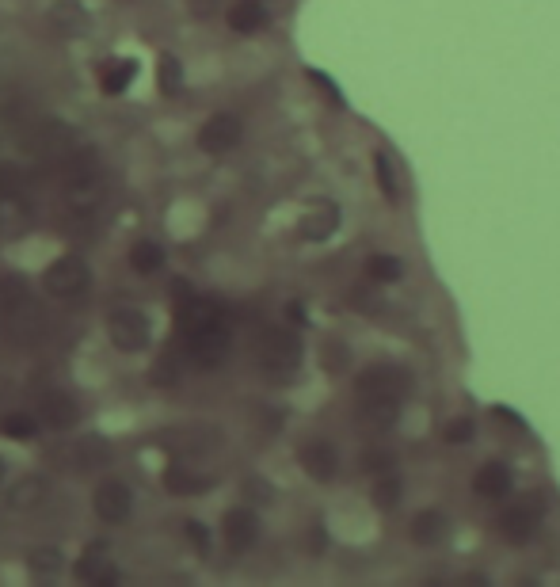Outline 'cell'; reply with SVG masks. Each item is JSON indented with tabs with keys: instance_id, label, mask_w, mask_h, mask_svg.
I'll return each mask as SVG.
<instances>
[{
	"instance_id": "32",
	"label": "cell",
	"mask_w": 560,
	"mask_h": 587,
	"mask_svg": "<svg viewBox=\"0 0 560 587\" xmlns=\"http://www.w3.org/2000/svg\"><path fill=\"white\" fill-rule=\"evenodd\" d=\"M397 500H400V481L397 477H385V481H378V488H374V504L378 507H397Z\"/></svg>"
},
{
	"instance_id": "1",
	"label": "cell",
	"mask_w": 560,
	"mask_h": 587,
	"mask_svg": "<svg viewBox=\"0 0 560 587\" xmlns=\"http://www.w3.org/2000/svg\"><path fill=\"white\" fill-rule=\"evenodd\" d=\"M408 389H412L408 370H400V366H366L359 374V382H355V393L362 401V420H370L374 427L393 424Z\"/></svg>"
},
{
	"instance_id": "28",
	"label": "cell",
	"mask_w": 560,
	"mask_h": 587,
	"mask_svg": "<svg viewBox=\"0 0 560 587\" xmlns=\"http://www.w3.org/2000/svg\"><path fill=\"white\" fill-rule=\"evenodd\" d=\"M0 222L4 225L27 222V203L20 199V191H0Z\"/></svg>"
},
{
	"instance_id": "23",
	"label": "cell",
	"mask_w": 560,
	"mask_h": 587,
	"mask_svg": "<svg viewBox=\"0 0 560 587\" xmlns=\"http://www.w3.org/2000/svg\"><path fill=\"white\" fill-rule=\"evenodd\" d=\"M412 538H416L420 546H439L442 538H446V519H442V511H420V515L412 519Z\"/></svg>"
},
{
	"instance_id": "16",
	"label": "cell",
	"mask_w": 560,
	"mask_h": 587,
	"mask_svg": "<svg viewBox=\"0 0 560 587\" xmlns=\"http://www.w3.org/2000/svg\"><path fill=\"white\" fill-rule=\"evenodd\" d=\"M210 485H214L210 477H202V473H195V469L187 466H168V473H164V488L172 496H202Z\"/></svg>"
},
{
	"instance_id": "15",
	"label": "cell",
	"mask_w": 560,
	"mask_h": 587,
	"mask_svg": "<svg viewBox=\"0 0 560 587\" xmlns=\"http://www.w3.org/2000/svg\"><path fill=\"white\" fill-rule=\"evenodd\" d=\"M336 225H340V210L332 203L324 206H313L305 218H301V237L305 241H328L332 233H336Z\"/></svg>"
},
{
	"instance_id": "35",
	"label": "cell",
	"mask_w": 560,
	"mask_h": 587,
	"mask_svg": "<svg viewBox=\"0 0 560 587\" xmlns=\"http://www.w3.org/2000/svg\"><path fill=\"white\" fill-rule=\"evenodd\" d=\"M153 382H157V385H172V382H176V359H172V355H164V359L153 366Z\"/></svg>"
},
{
	"instance_id": "34",
	"label": "cell",
	"mask_w": 560,
	"mask_h": 587,
	"mask_svg": "<svg viewBox=\"0 0 560 587\" xmlns=\"http://www.w3.org/2000/svg\"><path fill=\"white\" fill-rule=\"evenodd\" d=\"M469 435H473V420H469V416H461V420H454V424H446V431H442L446 443H465Z\"/></svg>"
},
{
	"instance_id": "25",
	"label": "cell",
	"mask_w": 560,
	"mask_h": 587,
	"mask_svg": "<svg viewBox=\"0 0 560 587\" xmlns=\"http://www.w3.org/2000/svg\"><path fill=\"white\" fill-rule=\"evenodd\" d=\"M27 568L35 576H58L61 568H65V553L58 546H35L27 553Z\"/></svg>"
},
{
	"instance_id": "2",
	"label": "cell",
	"mask_w": 560,
	"mask_h": 587,
	"mask_svg": "<svg viewBox=\"0 0 560 587\" xmlns=\"http://www.w3.org/2000/svg\"><path fill=\"white\" fill-rule=\"evenodd\" d=\"M229 347H233V332H229L225 317L214 324H202L195 332H187V355L202 370H214V366L225 363L229 359Z\"/></svg>"
},
{
	"instance_id": "4",
	"label": "cell",
	"mask_w": 560,
	"mask_h": 587,
	"mask_svg": "<svg viewBox=\"0 0 560 587\" xmlns=\"http://www.w3.org/2000/svg\"><path fill=\"white\" fill-rule=\"evenodd\" d=\"M92 283V271L88 264L80 260V256H61L54 264L46 267V275H42V286H46V294H54L61 302H73L80 298L84 290Z\"/></svg>"
},
{
	"instance_id": "21",
	"label": "cell",
	"mask_w": 560,
	"mask_h": 587,
	"mask_svg": "<svg viewBox=\"0 0 560 587\" xmlns=\"http://www.w3.org/2000/svg\"><path fill=\"white\" fill-rule=\"evenodd\" d=\"M73 142V130L69 126H61V122H50V126H42L39 138H35V153L39 157H65V149Z\"/></svg>"
},
{
	"instance_id": "10",
	"label": "cell",
	"mask_w": 560,
	"mask_h": 587,
	"mask_svg": "<svg viewBox=\"0 0 560 587\" xmlns=\"http://www.w3.org/2000/svg\"><path fill=\"white\" fill-rule=\"evenodd\" d=\"M77 576L84 584H96V587H115L122 580L119 572L107 565V546L103 542L84 549V557L77 561Z\"/></svg>"
},
{
	"instance_id": "8",
	"label": "cell",
	"mask_w": 560,
	"mask_h": 587,
	"mask_svg": "<svg viewBox=\"0 0 560 587\" xmlns=\"http://www.w3.org/2000/svg\"><path fill=\"white\" fill-rule=\"evenodd\" d=\"M221 534H225V542L233 553H244V549L256 546V538H260V519H256V511H248V507H233L229 515H225V523H221Z\"/></svg>"
},
{
	"instance_id": "14",
	"label": "cell",
	"mask_w": 560,
	"mask_h": 587,
	"mask_svg": "<svg viewBox=\"0 0 560 587\" xmlns=\"http://www.w3.org/2000/svg\"><path fill=\"white\" fill-rule=\"evenodd\" d=\"M31 309V286L23 283L20 275H4L0 279V317H20Z\"/></svg>"
},
{
	"instance_id": "27",
	"label": "cell",
	"mask_w": 560,
	"mask_h": 587,
	"mask_svg": "<svg viewBox=\"0 0 560 587\" xmlns=\"http://www.w3.org/2000/svg\"><path fill=\"white\" fill-rule=\"evenodd\" d=\"M111 462V446L103 443V439H88V443H80L77 450V466L80 469H103Z\"/></svg>"
},
{
	"instance_id": "7",
	"label": "cell",
	"mask_w": 560,
	"mask_h": 587,
	"mask_svg": "<svg viewBox=\"0 0 560 587\" xmlns=\"http://www.w3.org/2000/svg\"><path fill=\"white\" fill-rule=\"evenodd\" d=\"M240 134H244V130H240L237 115H214V119H206V126L199 130V145L210 157H221V153L237 149Z\"/></svg>"
},
{
	"instance_id": "18",
	"label": "cell",
	"mask_w": 560,
	"mask_h": 587,
	"mask_svg": "<svg viewBox=\"0 0 560 587\" xmlns=\"http://www.w3.org/2000/svg\"><path fill=\"white\" fill-rule=\"evenodd\" d=\"M46 492H50V481H46V477H23L20 485L8 492V507H12V511H35V507L46 500Z\"/></svg>"
},
{
	"instance_id": "5",
	"label": "cell",
	"mask_w": 560,
	"mask_h": 587,
	"mask_svg": "<svg viewBox=\"0 0 560 587\" xmlns=\"http://www.w3.org/2000/svg\"><path fill=\"white\" fill-rule=\"evenodd\" d=\"M107 332H111V344L119 351H145L149 347V317L141 309H115L111 321H107Z\"/></svg>"
},
{
	"instance_id": "22",
	"label": "cell",
	"mask_w": 560,
	"mask_h": 587,
	"mask_svg": "<svg viewBox=\"0 0 560 587\" xmlns=\"http://www.w3.org/2000/svg\"><path fill=\"white\" fill-rule=\"evenodd\" d=\"M134 77H138V61L126 58V61H111L107 69H103V92L107 96H122L130 84H134Z\"/></svg>"
},
{
	"instance_id": "26",
	"label": "cell",
	"mask_w": 560,
	"mask_h": 587,
	"mask_svg": "<svg viewBox=\"0 0 560 587\" xmlns=\"http://www.w3.org/2000/svg\"><path fill=\"white\" fill-rule=\"evenodd\" d=\"M0 431H4L8 439H16V443H31V439L39 435V424H35V416H27V412H8V416L0 420Z\"/></svg>"
},
{
	"instance_id": "37",
	"label": "cell",
	"mask_w": 560,
	"mask_h": 587,
	"mask_svg": "<svg viewBox=\"0 0 560 587\" xmlns=\"http://www.w3.org/2000/svg\"><path fill=\"white\" fill-rule=\"evenodd\" d=\"M4 477H8V462L0 458V485H4Z\"/></svg>"
},
{
	"instance_id": "31",
	"label": "cell",
	"mask_w": 560,
	"mask_h": 587,
	"mask_svg": "<svg viewBox=\"0 0 560 587\" xmlns=\"http://www.w3.org/2000/svg\"><path fill=\"white\" fill-rule=\"evenodd\" d=\"M160 88H164L168 96L180 88V61L172 58V54H164V58H160Z\"/></svg>"
},
{
	"instance_id": "3",
	"label": "cell",
	"mask_w": 560,
	"mask_h": 587,
	"mask_svg": "<svg viewBox=\"0 0 560 587\" xmlns=\"http://www.w3.org/2000/svg\"><path fill=\"white\" fill-rule=\"evenodd\" d=\"M301 363V344L294 332L286 328H267L260 336V366L271 374V378H290Z\"/></svg>"
},
{
	"instance_id": "29",
	"label": "cell",
	"mask_w": 560,
	"mask_h": 587,
	"mask_svg": "<svg viewBox=\"0 0 560 587\" xmlns=\"http://www.w3.org/2000/svg\"><path fill=\"white\" fill-rule=\"evenodd\" d=\"M366 271H370V279H374V283H397L404 267H400L397 256H374V260L366 264Z\"/></svg>"
},
{
	"instance_id": "6",
	"label": "cell",
	"mask_w": 560,
	"mask_h": 587,
	"mask_svg": "<svg viewBox=\"0 0 560 587\" xmlns=\"http://www.w3.org/2000/svg\"><path fill=\"white\" fill-rule=\"evenodd\" d=\"M130 507H134V492H130V485L119 481V477L103 481V485L96 488V496H92V511L100 515L103 523H126Z\"/></svg>"
},
{
	"instance_id": "20",
	"label": "cell",
	"mask_w": 560,
	"mask_h": 587,
	"mask_svg": "<svg viewBox=\"0 0 560 587\" xmlns=\"http://www.w3.org/2000/svg\"><path fill=\"white\" fill-rule=\"evenodd\" d=\"M511 473H507V466H500V462H488V466L477 473V481H473V488H477L480 496H488V500H500V496H507L511 492Z\"/></svg>"
},
{
	"instance_id": "30",
	"label": "cell",
	"mask_w": 560,
	"mask_h": 587,
	"mask_svg": "<svg viewBox=\"0 0 560 587\" xmlns=\"http://www.w3.org/2000/svg\"><path fill=\"white\" fill-rule=\"evenodd\" d=\"M374 168H378L381 195H385L389 203H397V199H400V187H397V176H393V161H389L385 153H378V157H374Z\"/></svg>"
},
{
	"instance_id": "19",
	"label": "cell",
	"mask_w": 560,
	"mask_h": 587,
	"mask_svg": "<svg viewBox=\"0 0 560 587\" xmlns=\"http://www.w3.org/2000/svg\"><path fill=\"white\" fill-rule=\"evenodd\" d=\"M229 27L240 31V35H252V31L267 27V8L260 0H240V4L229 8Z\"/></svg>"
},
{
	"instance_id": "13",
	"label": "cell",
	"mask_w": 560,
	"mask_h": 587,
	"mask_svg": "<svg viewBox=\"0 0 560 587\" xmlns=\"http://www.w3.org/2000/svg\"><path fill=\"white\" fill-rule=\"evenodd\" d=\"M103 176L100 180H88V183H65V206L80 214V218H88V214H96L103 203Z\"/></svg>"
},
{
	"instance_id": "24",
	"label": "cell",
	"mask_w": 560,
	"mask_h": 587,
	"mask_svg": "<svg viewBox=\"0 0 560 587\" xmlns=\"http://www.w3.org/2000/svg\"><path fill=\"white\" fill-rule=\"evenodd\" d=\"M130 267L138 275H157L160 267H164V248L157 241H138L134 252H130Z\"/></svg>"
},
{
	"instance_id": "17",
	"label": "cell",
	"mask_w": 560,
	"mask_h": 587,
	"mask_svg": "<svg viewBox=\"0 0 560 587\" xmlns=\"http://www.w3.org/2000/svg\"><path fill=\"white\" fill-rule=\"evenodd\" d=\"M103 176V157L96 149H77L69 161H65V183H88Z\"/></svg>"
},
{
	"instance_id": "12",
	"label": "cell",
	"mask_w": 560,
	"mask_h": 587,
	"mask_svg": "<svg viewBox=\"0 0 560 587\" xmlns=\"http://www.w3.org/2000/svg\"><path fill=\"white\" fill-rule=\"evenodd\" d=\"M301 466L305 473L313 477V481H332L336 477V466H340V458H336V446L317 439V443H309L301 450Z\"/></svg>"
},
{
	"instance_id": "11",
	"label": "cell",
	"mask_w": 560,
	"mask_h": 587,
	"mask_svg": "<svg viewBox=\"0 0 560 587\" xmlns=\"http://www.w3.org/2000/svg\"><path fill=\"white\" fill-rule=\"evenodd\" d=\"M42 416H46V424L54 427V431H73L80 424V405L73 393H65V389H54V393H46L42 397Z\"/></svg>"
},
{
	"instance_id": "9",
	"label": "cell",
	"mask_w": 560,
	"mask_h": 587,
	"mask_svg": "<svg viewBox=\"0 0 560 587\" xmlns=\"http://www.w3.org/2000/svg\"><path fill=\"white\" fill-rule=\"evenodd\" d=\"M538 523H541L538 507L534 504H515L500 515V534L507 538V542H515V546H526V542L538 534Z\"/></svg>"
},
{
	"instance_id": "33",
	"label": "cell",
	"mask_w": 560,
	"mask_h": 587,
	"mask_svg": "<svg viewBox=\"0 0 560 587\" xmlns=\"http://www.w3.org/2000/svg\"><path fill=\"white\" fill-rule=\"evenodd\" d=\"M183 538L199 549V553H206V549H210V534H206V527H202L199 519H187V523H183Z\"/></svg>"
},
{
	"instance_id": "36",
	"label": "cell",
	"mask_w": 560,
	"mask_h": 587,
	"mask_svg": "<svg viewBox=\"0 0 560 587\" xmlns=\"http://www.w3.org/2000/svg\"><path fill=\"white\" fill-rule=\"evenodd\" d=\"M221 0H187V8L195 12V16H210V12H218Z\"/></svg>"
}]
</instances>
